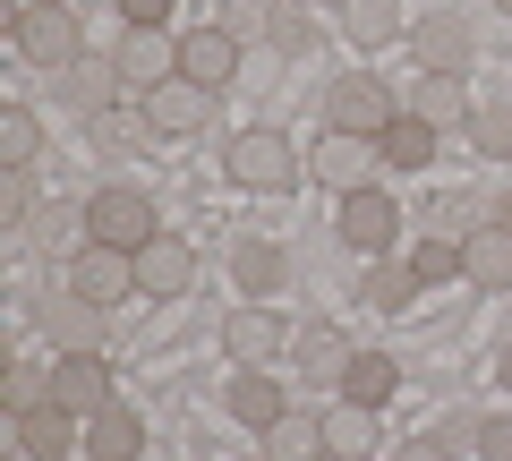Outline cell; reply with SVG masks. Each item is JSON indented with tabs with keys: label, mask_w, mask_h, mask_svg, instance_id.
Here are the masks:
<instances>
[{
	"label": "cell",
	"mask_w": 512,
	"mask_h": 461,
	"mask_svg": "<svg viewBox=\"0 0 512 461\" xmlns=\"http://www.w3.org/2000/svg\"><path fill=\"white\" fill-rule=\"evenodd\" d=\"M222 171H231L248 197H291V188L308 180V154H299L282 129H239L231 154H222Z\"/></svg>",
	"instance_id": "obj_1"
},
{
	"label": "cell",
	"mask_w": 512,
	"mask_h": 461,
	"mask_svg": "<svg viewBox=\"0 0 512 461\" xmlns=\"http://www.w3.org/2000/svg\"><path fill=\"white\" fill-rule=\"evenodd\" d=\"M9 35H18V52L35 60V69H69V60H86V18H77L69 0H26L18 18H9Z\"/></svg>",
	"instance_id": "obj_2"
},
{
	"label": "cell",
	"mask_w": 512,
	"mask_h": 461,
	"mask_svg": "<svg viewBox=\"0 0 512 461\" xmlns=\"http://www.w3.org/2000/svg\"><path fill=\"white\" fill-rule=\"evenodd\" d=\"M393 120H402V94L384 86V77H367V69L333 77V94H325V129H342V137H384Z\"/></svg>",
	"instance_id": "obj_3"
},
{
	"label": "cell",
	"mask_w": 512,
	"mask_h": 461,
	"mask_svg": "<svg viewBox=\"0 0 512 461\" xmlns=\"http://www.w3.org/2000/svg\"><path fill=\"white\" fill-rule=\"evenodd\" d=\"M86 222H94V240H103V248H128V257H137V248L163 231V222H154V197H146L137 180L94 188V197H86Z\"/></svg>",
	"instance_id": "obj_4"
},
{
	"label": "cell",
	"mask_w": 512,
	"mask_h": 461,
	"mask_svg": "<svg viewBox=\"0 0 512 461\" xmlns=\"http://www.w3.org/2000/svg\"><path fill=\"white\" fill-rule=\"evenodd\" d=\"M291 333L299 325H282V308L239 299V308L222 316V351H231V368H274V359H291Z\"/></svg>",
	"instance_id": "obj_5"
},
{
	"label": "cell",
	"mask_w": 512,
	"mask_h": 461,
	"mask_svg": "<svg viewBox=\"0 0 512 461\" xmlns=\"http://www.w3.org/2000/svg\"><path fill=\"white\" fill-rule=\"evenodd\" d=\"M410 52H419L427 77H470L478 69V26L461 9H436V18H410Z\"/></svg>",
	"instance_id": "obj_6"
},
{
	"label": "cell",
	"mask_w": 512,
	"mask_h": 461,
	"mask_svg": "<svg viewBox=\"0 0 512 461\" xmlns=\"http://www.w3.org/2000/svg\"><path fill=\"white\" fill-rule=\"evenodd\" d=\"M111 60H120L128 103H137V94H154V86L180 77V35H171V26H128V35L111 43Z\"/></svg>",
	"instance_id": "obj_7"
},
{
	"label": "cell",
	"mask_w": 512,
	"mask_h": 461,
	"mask_svg": "<svg viewBox=\"0 0 512 461\" xmlns=\"http://www.w3.org/2000/svg\"><path fill=\"white\" fill-rule=\"evenodd\" d=\"M376 171H384L376 137H342V129H325V137H316V154H308V180H325L333 197H359V188H376Z\"/></svg>",
	"instance_id": "obj_8"
},
{
	"label": "cell",
	"mask_w": 512,
	"mask_h": 461,
	"mask_svg": "<svg viewBox=\"0 0 512 461\" xmlns=\"http://www.w3.org/2000/svg\"><path fill=\"white\" fill-rule=\"evenodd\" d=\"M69 291H77V299H94V308L146 299V291H137V257H128V248H103V240H86V248L69 257Z\"/></svg>",
	"instance_id": "obj_9"
},
{
	"label": "cell",
	"mask_w": 512,
	"mask_h": 461,
	"mask_svg": "<svg viewBox=\"0 0 512 461\" xmlns=\"http://www.w3.org/2000/svg\"><path fill=\"white\" fill-rule=\"evenodd\" d=\"M180 77L205 94H231L239 77V35L231 26H180Z\"/></svg>",
	"instance_id": "obj_10"
},
{
	"label": "cell",
	"mask_w": 512,
	"mask_h": 461,
	"mask_svg": "<svg viewBox=\"0 0 512 461\" xmlns=\"http://www.w3.org/2000/svg\"><path fill=\"white\" fill-rule=\"evenodd\" d=\"M52 402H60V410H77V419H94V410L120 402V393H111L103 351H60V359H52Z\"/></svg>",
	"instance_id": "obj_11"
},
{
	"label": "cell",
	"mask_w": 512,
	"mask_h": 461,
	"mask_svg": "<svg viewBox=\"0 0 512 461\" xmlns=\"http://www.w3.org/2000/svg\"><path fill=\"white\" fill-rule=\"evenodd\" d=\"M60 103H69L77 120H103L111 103H128V86H120V60H111V52L69 60V69H60Z\"/></svg>",
	"instance_id": "obj_12"
},
{
	"label": "cell",
	"mask_w": 512,
	"mask_h": 461,
	"mask_svg": "<svg viewBox=\"0 0 512 461\" xmlns=\"http://www.w3.org/2000/svg\"><path fill=\"white\" fill-rule=\"evenodd\" d=\"M342 240L359 248V257H393V240H402V205L384 197V188L342 197Z\"/></svg>",
	"instance_id": "obj_13"
},
{
	"label": "cell",
	"mask_w": 512,
	"mask_h": 461,
	"mask_svg": "<svg viewBox=\"0 0 512 461\" xmlns=\"http://www.w3.org/2000/svg\"><path fill=\"white\" fill-rule=\"evenodd\" d=\"M137 103H146L154 137H205V120H214V103H222V94H205V86H188V77H171V86L137 94Z\"/></svg>",
	"instance_id": "obj_14"
},
{
	"label": "cell",
	"mask_w": 512,
	"mask_h": 461,
	"mask_svg": "<svg viewBox=\"0 0 512 461\" xmlns=\"http://www.w3.org/2000/svg\"><path fill=\"white\" fill-rule=\"evenodd\" d=\"M188 282H197V248H188L180 231H154V240L137 248V291L146 299H180Z\"/></svg>",
	"instance_id": "obj_15"
},
{
	"label": "cell",
	"mask_w": 512,
	"mask_h": 461,
	"mask_svg": "<svg viewBox=\"0 0 512 461\" xmlns=\"http://www.w3.org/2000/svg\"><path fill=\"white\" fill-rule=\"evenodd\" d=\"M461 282H470L478 299L512 291V231H504V222H478L470 240H461Z\"/></svg>",
	"instance_id": "obj_16"
},
{
	"label": "cell",
	"mask_w": 512,
	"mask_h": 461,
	"mask_svg": "<svg viewBox=\"0 0 512 461\" xmlns=\"http://www.w3.org/2000/svg\"><path fill=\"white\" fill-rule=\"evenodd\" d=\"M231 282H239V299H282L291 291V248L282 240H231Z\"/></svg>",
	"instance_id": "obj_17"
},
{
	"label": "cell",
	"mask_w": 512,
	"mask_h": 461,
	"mask_svg": "<svg viewBox=\"0 0 512 461\" xmlns=\"http://www.w3.org/2000/svg\"><path fill=\"white\" fill-rule=\"evenodd\" d=\"M18 453H26V461H69V453H86V419L60 410V402L26 410V419H18Z\"/></svg>",
	"instance_id": "obj_18"
},
{
	"label": "cell",
	"mask_w": 512,
	"mask_h": 461,
	"mask_svg": "<svg viewBox=\"0 0 512 461\" xmlns=\"http://www.w3.org/2000/svg\"><path fill=\"white\" fill-rule=\"evenodd\" d=\"M35 325L52 333V351H103V308L94 299H77L69 282H60V299H43Z\"/></svg>",
	"instance_id": "obj_19"
},
{
	"label": "cell",
	"mask_w": 512,
	"mask_h": 461,
	"mask_svg": "<svg viewBox=\"0 0 512 461\" xmlns=\"http://www.w3.org/2000/svg\"><path fill=\"white\" fill-rule=\"evenodd\" d=\"M222 410H231L239 427H256V436H265V427H274L282 410H291V393L274 385V368H239L231 385H222Z\"/></svg>",
	"instance_id": "obj_20"
},
{
	"label": "cell",
	"mask_w": 512,
	"mask_h": 461,
	"mask_svg": "<svg viewBox=\"0 0 512 461\" xmlns=\"http://www.w3.org/2000/svg\"><path fill=\"white\" fill-rule=\"evenodd\" d=\"M402 111H410V120H427V129L444 137V129H470L478 103H470V86H461V77H427V69H419V86L402 94Z\"/></svg>",
	"instance_id": "obj_21"
},
{
	"label": "cell",
	"mask_w": 512,
	"mask_h": 461,
	"mask_svg": "<svg viewBox=\"0 0 512 461\" xmlns=\"http://www.w3.org/2000/svg\"><path fill=\"white\" fill-rule=\"evenodd\" d=\"M137 453H146V419L128 402H111V410L86 419V461H137Z\"/></svg>",
	"instance_id": "obj_22"
},
{
	"label": "cell",
	"mask_w": 512,
	"mask_h": 461,
	"mask_svg": "<svg viewBox=\"0 0 512 461\" xmlns=\"http://www.w3.org/2000/svg\"><path fill=\"white\" fill-rule=\"evenodd\" d=\"M291 368L316 376V385H342V368H350L342 325H299V333H291Z\"/></svg>",
	"instance_id": "obj_23"
},
{
	"label": "cell",
	"mask_w": 512,
	"mask_h": 461,
	"mask_svg": "<svg viewBox=\"0 0 512 461\" xmlns=\"http://www.w3.org/2000/svg\"><path fill=\"white\" fill-rule=\"evenodd\" d=\"M26 240H35L43 257H60V265H69L77 248L94 240V222H86V205H69V197H60V205H43V214L26 222Z\"/></svg>",
	"instance_id": "obj_24"
},
{
	"label": "cell",
	"mask_w": 512,
	"mask_h": 461,
	"mask_svg": "<svg viewBox=\"0 0 512 461\" xmlns=\"http://www.w3.org/2000/svg\"><path fill=\"white\" fill-rule=\"evenodd\" d=\"M86 137H94V154H103V163H128V154L154 137V120H146V103H111L103 120H86Z\"/></svg>",
	"instance_id": "obj_25"
},
{
	"label": "cell",
	"mask_w": 512,
	"mask_h": 461,
	"mask_svg": "<svg viewBox=\"0 0 512 461\" xmlns=\"http://www.w3.org/2000/svg\"><path fill=\"white\" fill-rule=\"evenodd\" d=\"M419 291H427V282H419V265H410V257H367V282H359V299H367V308L402 316Z\"/></svg>",
	"instance_id": "obj_26"
},
{
	"label": "cell",
	"mask_w": 512,
	"mask_h": 461,
	"mask_svg": "<svg viewBox=\"0 0 512 461\" xmlns=\"http://www.w3.org/2000/svg\"><path fill=\"white\" fill-rule=\"evenodd\" d=\"M256 444H265V461H325V453H333V444H325V419H308V410H282Z\"/></svg>",
	"instance_id": "obj_27"
},
{
	"label": "cell",
	"mask_w": 512,
	"mask_h": 461,
	"mask_svg": "<svg viewBox=\"0 0 512 461\" xmlns=\"http://www.w3.org/2000/svg\"><path fill=\"white\" fill-rule=\"evenodd\" d=\"M393 385H402V368H393L384 351H350V368H342V402L384 410V402H393Z\"/></svg>",
	"instance_id": "obj_28"
},
{
	"label": "cell",
	"mask_w": 512,
	"mask_h": 461,
	"mask_svg": "<svg viewBox=\"0 0 512 461\" xmlns=\"http://www.w3.org/2000/svg\"><path fill=\"white\" fill-rule=\"evenodd\" d=\"M376 154H384V171H427V163H436V129L402 111V120L376 137Z\"/></svg>",
	"instance_id": "obj_29"
},
{
	"label": "cell",
	"mask_w": 512,
	"mask_h": 461,
	"mask_svg": "<svg viewBox=\"0 0 512 461\" xmlns=\"http://www.w3.org/2000/svg\"><path fill=\"white\" fill-rule=\"evenodd\" d=\"M43 154V120L26 103H0V171H35Z\"/></svg>",
	"instance_id": "obj_30"
},
{
	"label": "cell",
	"mask_w": 512,
	"mask_h": 461,
	"mask_svg": "<svg viewBox=\"0 0 512 461\" xmlns=\"http://www.w3.org/2000/svg\"><path fill=\"white\" fill-rule=\"evenodd\" d=\"M342 35L367 43V52L393 43V35H402V0H342Z\"/></svg>",
	"instance_id": "obj_31"
},
{
	"label": "cell",
	"mask_w": 512,
	"mask_h": 461,
	"mask_svg": "<svg viewBox=\"0 0 512 461\" xmlns=\"http://www.w3.org/2000/svg\"><path fill=\"white\" fill-rule=\"evenodd\" d=\"M470 146H478V163H512V103L504 94H487L470 111Z\"/></svg>",
	"instance_id": "obj_32"
},
{
	"label": "cell",
	"mask_w": 512,
	"mask_h": 461,
	"mask_svg": "<svg viewBox=\"0 0 512 461\" xmlns=\"http://www.w3.org/2000/svg\"><path fill=\"white\" fill-rule=\"evenodd\" d=\"M325 444H333V453H376V410H367V402H333L325 410Z\"/></svg>",
	"instance_id": "obj_33"
},
{
	"label": "cell",
	"mask_w": 512,
	"mask_h": 461,
	"mask_svg": "<svg viewBox=\"0 0 512 461\" xmlns=\"http://www.w3.org/2000/svg\"><path fill=\"white\" fill-rule=\"evenodd\" d=\"M0 402H9V419L43 410V402H52V368H9V376H0Z\"/></svg>",
	"instance_id": "obj_34"
},
{
	"label": "cell",
	"mask_w": 512,
	"mask_h": 461,
	"mask_svg": "<svg viewBox=\"0 0 512 461\" xmlns=\"http://www.w3.org/2000/svg\"><path fill=\"white\" fill-rule=\"evenodd\" d=\"M43 205H35V171H0V231H26Z\"/></svg>",
	"instance_id": "obj_35"
},
{
	"label": "cell",
	"mask_w": 512,
	"mask_h": 461,
	"mask_svg": "<svg viewBox=\"0 0 512 461\" xmlns=\"http://www.w3.org/2000/svg\"><path fill=\"white\" fill-rule=\"evenodd\" d=\"M410 265H419L427 291H436V282H461V240H419V248H410Z\"/></svg>",
	"instance_id": "obj_36"
},
{
	"label": "cell",
	"mask_w": 512,
	"mask_h": 461,
	"mask_svg": "<svg viewBox=\"0 0 512 461\" xmlns=\"http://www.w3.org/2000/svg\"><path fill=\"white\" fill-rule=\"evenodd\" d=\"M222 26H231L239 43H248V35H274V0H222Z\"/></svg>",
	"instance_id": "obj_37"
},
{
	"label": "cell",
	"mask_w": 512,
	"mask_h": 461,
	"mask_svg": "<svg viewBox=\"0 0 512 461\" xmlns=\"http://www.w3.org/2000/svg\"><path fill=\"white\" fill-rule=\"evenodd\" d=\"M265 43H274V52H308V43H316L308 9H274V35H265Z\"/></svg>",
	"instance_id": "obj_38"
},
{
	"label": "cell",
	"mask_w": 512,
	"mask_h": 461,
	"mask_svg": "<svg viewBox=\"0 0 512 461\" xmlns=\"http://www.w3.org/2000/svg\"><path fill=\"white\" fill-rule=\"evenodd\" d=\"M478 461H512V419H487V427H478Z\"/></svg>",
	"instance_id": "obj_39"
},
{
	"label": "cell",
	"mask_w": 512,
	"mask_h": 461,
	"mask_svg": "<svg viewBox=\"0 0 512 461\" xmlns=\"http://www.w3.org/2000/svg\"><path fill=\"white\" fill-rule=\"evenodd\" d=\"M120 26H171V0H120Z\"/></svg>",
	"instance_id": "obj_40"
},
{
	"label": "cell",
	"mask_w": 512,
	"mask_h": 461,
	"mask_svg": "<svg viewBox=\"0 0 512 461\" xmlns=\"http://www.w3.org/2000/svg\"><path fill=\"white\" fill-rule=\"evenodd\" d=\"M384 461H453V453H444L436 436H402V444H393V453H384Z\"/></svg>",
	"instance_id": "obj_41"
},
{
	"label": "cell",
	"mask_w": 512,
	"mask_h": 461,
	"mask_svg": "<svg viewBox=\"0 0 512 461\" xmlns=\"http://www.w3.org/2000/svg\"><path fill=\"white\" fill-rule=\"evenodd\" d=\"M487 222H504V231H512V188H504V197H495V214Z\"/></svg>",
	"instance_id": "obj_42"
},
{
	"label": "cell",
	"mask_w": 512,
	"mask_h": 461,
	"mask_svg": "<svg viewBox=\"0 0 512 461\" xmlns=\"http://www.w3.org/2000/svg\"><path fill=\"white\" fill-rule=\"evenodd\" d=\"M495 376H504V385H512V351H504V359H495Z\"/></svg>",
	"instance_id": "obj_43"
},
{
	"label": "cell",
	"mask_w": 512,
	"mask_h": 461,
	"mask_svg": "<svg viewBox=\"0 0 512 461\" xmlns=\"http://www.w3.org/2000/svg\"><path fill=\"white\" fill-rule=\"evenodd\" d=\"M487 9H504V18H512V0H487Z\"/></svg>",
	"instance_id": "obj_44"
},
{
	"label": "cell",
	"mask_w": 512,
	"mask_h": 461,
	"mask_svg": "<svg viewBox=\"0 0 512 461\" xmlns=\"http://www.w3.org/2000/svg\"><path fill=\"white\" fill-rule=\"evenodd\" d=\"M325 461H359V453H325Z\"/></svg>",
	"instance_id": "obj_45"
},
{
	"label": "cell",
	"mask_w": 512,
	"mask_h": 461,
	"mask_svg": "<svg viewBox=\"0 0 512 461\" xmlns=\"http://www.w3.org/2000/svg\"><path fill=\"white\" fill-rule=\"evenodd\" d=\"M333 9H342V0H333Z\"/></svg>",
	"instance_id": "obj_46"
}]
</instances>
